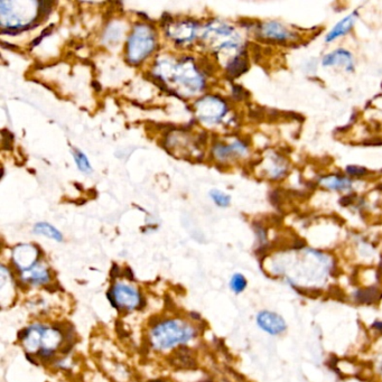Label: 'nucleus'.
I'll return each mask as SVG.
<instances>
[{
	"label": "nucleus",
	"mask_w": 382,
	"mask_h": 382,
	"mask_svg": "<svg viewBox=\"0 0 382 382\" xmlns=\"http://www.w3.org/2000/svg\"><path fill=\"white\" fill-rule=\"evenodd\" d=\"M73 157H75V164H77V168H79L82 173L89 174L92 172L90 162H89L88 158H87L86 155L83 154L82 151H77V149H73Z\"/></svg>",
	"instance_id": "obj_15"
},
{
	"label": "nucleus",
	"mask_w": 382,
	"mask_h": 382,
	"mask_svg": "<svg viewBox=\"0 0 382 382\" xmlns=\"http://www.w3.org/2000/svg\"><path fill=\"white\" fill-rule=\"evenodd\" d=\"M370 329H371L372 332L377 334L378 338H382V319L374 321V322L372 323L371 326H370Z\"/></svg>",
	"instance_id": "obj_19"
},
{
	"label": "nucleus",
	"mask_w": 382,
	"mask_h": 382,
	"mask_svg": "<svg viewBox=\"0 0 382 382\" xmlns=\"http://www.w3.org/2000/svg\"><path fill=\"white\" fill-rule=\"evenodd\" d=\"M262 32L264 37L272 39V41L285 42L293 37L292 33L288 32L287 28L276 22L266 23L262 27Z\"/></svg>",
	"instance_id": "obj_7"
},
{
	"label": "nucleus",
	"mask_w": 382,
	"mask_h": 382,
	"mask_svg": "<svg viewBox=\"0 0 382 382\" xmlns=\"http://www.w3.org/2000/svg\"><path fill=\"white\" fill-rule=\"evenodd\" d=\"M323 65H342L348 70L353 69V58L351 53L345 50H336L327 54L322 61Z\"/></svg>",
	"instance_id": "obj_8"
},
{
	"label": "nucleus",
	"mask_w": 382,
	"mask_h": 382,
	"mask_svg": "<svg viewBox=\"0 0 382 382\" xmlns=\"http://www.w3.org/2000/svg\"><path fill=\"white\" fill-rule=\"evenodd\" d=\"M248 70L247 58L243 56H236L228 65V73L232 77H240Z\"/></svg>",
	"instance_id": "obj_12"
},
{
	"label": "nucleus",
	"mask_w": 382,
	"mask_h": 382,
	"mask_svg": "<svg viewBox=\"0 0 382 382\" xmlns=\"http://www.w3.org/2000/svg\"><path fill=\"white\" fill-rule=\"evenodd\" d=\"M51 281L50 272L41 265H36L27 272H20V281L30 286L45 285Z\"/></svg>",
	"instance_id": "obj_5"
},
{
	"label": "nucleus",
	"mask_w": 382,
	"mask_h": 382,
	"mask_svg": "<svg viewBox=\"0 0 382 382\" xmlns=\"http://www.w3.org/2000/svg\"><path fill=\"white\" fill-rule=\"evenodd\" d=\"M1 137H3V141H1V148L4 151H11L13 148V143H14V135L11 134L9 130H1Z\"/></svg>",
	"instance_id": "obj_17"
},
{
	"label": "nucleus",
	"mask_w": 382,
	"mask_h": 382,
	"mask_svg": "<svg viewBox=\"0 0 382 382\" xmlns=\"http://www.w3.org/2000/svg\"><path fill=\"white\" fill-rule=\"evenodd\" d=\"M370 367H371L374 381L382 382V350L372 355Z\"/></svg>",
	"instance_id": "obj_14"
},
{
	"label": "nucleus",
	"mask_w": 382,
	"mask_h": 382,
	"mask_svg": "<svg viewBox=\"0 0 382 382\" xmlns=\"http://www.w3.org/2000/svg\"><path fill=\"white\" fill-rule=\"evenodd\" d=\"M382 293L376 286H364L362 288L357 289L353 293V300L355 303L363 304V305H372L381 300Z\"/></svg>",
	"instance_id": "obj_6"
},
{
	"label": "nucleus",
	"mask_w": 382,
	"mask_h": 382,
	"mask_svg": "<svg viewBox=\"0 0 382 382\" xmlns=\"http://www.w3.org/2000/svg\"><path fill=\"white\" fill-rule=\"evenodd\" d=\"M266 267L269 275L303 294L324 292L336 272L330 255L303 247L278 253Z\"/></svg>",
	"instance_id": "obj_1"
},
{
	"label": "nucleus",
	"mask_w": 382,
	"mask_h": 382,
	"mask_svg": "<svg viewBox=\"0 0 382 382\" xmlns=\"http://www.w3.org/2000/svg\"><path fill=\"white\" fill-rule=\"evenodd\" d=\"M34 234H42V236H47L50 239L56 240V241H63V236L58 231V229L51 226L50 223L39 222L34 226Z\"/></svg>",
	"instance_id": "obj_11"
},
{
	"label": "nucleus",
	"mask_w": 382,
	"mask_h": 382,
	"mask_svg": "<svg viewBox=\"0 0 382 382\" xmlns=\"http://www.w3.org/2000/svg\"><path fill=\"white\" fill-rule=\"evenodd\" d=\"M107 296L113 307L119 311H134L143 306L141 294L135 287L130 286L128 284H115L113 288L108 292Z\"/></svg>",
	"instance_id": "obj_3"
},
{
	"label": "nucleus",
	"mask_w": 382,
	"mask_h": 382,
	"mask_svg": "<svg viewBox=\"0 0 382 382\" xmlns=\"http://www.w3.org/2000/svg\"><path fill=\"white\" fill-rule=\"evenodd\" d=\"M256 324L270 336H284L288 330V324L283 315L270 310H262L257 313Z\"/></svg>",
	"instance_id": "obj_4"
},
{
	"label": "nucleus",
	"mask_w": 382,
	"mask_h": 382,
	"mask_svg": "<svg viewBox=\"0 0 382 382\" xmlns=\"http://www.w3.org/2000/svg\"><path fill=\"white\" fill-rule=\"evenodd\" d=\"M149 382H164V381H162V380H151V381H149Z\"/></svg>",
	"instance_id": "obj_22"
},
{
	"label": "nucleus",
	"mask_w": 382,
	"mask_h": 382,
	"mask_svg": "<svg viewBox=\"0 0 382 382\" xmlns=\"http://www.w3.org/2000/svg\"><path fill=\"white\" fill-rule=\"evenodd\" d=\"M347 172L350 175H352V177H362V175L367 173L364 168L357 167V166H349L347 168Z\"/></svg>",
	"instance_id": "obj_18"
},
{
	"label": "nucleus",
	"mask_w": 382,
	"mask_h": 382,
	"mask_svg": "<svg viewBox=\"0 0 382 382\" xmlns=\"http://www.w3.org/2000/svg\"><path fill=\"white\" fill-rule=\"evenodd\" d=\"M357 13H352L349 16L345 17L341 22H338L334 27L332 28L330 33L327 34L325 41L333 42L334 39L341 37V36L345 35L349 33L350 30H352L353 25H355V20H357Z\"/></svg>",
	"instance_id": "obj_9"
},
{
	"label": "nucleus",
	"mask_w": 382,
	"mask_h": 382,
	"mask_svg": "<svg viewBox=\"0 0 382 382\" xmlns=\"http://www.w3.org/2000/svg\"><path fill=\"white\" fill-rule=\"evenodd\" d=\"M229 286H230V289H231L234 294H241V293L245 292L246 288L248 287L247 278L242 275V274L236 272V274L232 276L231 279H230Z\"/></svg>",
	"instance_id": "obj_13"
},
{
	"label": "nucleus",
	"mask_w": 382,
	"mask_h": 382,
	"mask_svg": "<svg viewBox=\"0 0 382 382\" xmlns=\"http://www.w3.org/2000/svg\"><path fill=\"white\" fill-rule=\"evenodd\" d=\"M247 92H246L245 89L241 88L240 86L234 87V98H236L238 100H241L245 98V96H247Z\"/></svg>",
	"instance_id": "obj_20"
},
{
	"label": "nucleus",
	"mask_w": 382,
	"mask_h": 382,
	"mask_svg": "<svg viewBox=\"0 0 382 382\" xmlns=\"http://www.w3.org/2000/svg\"><path fill=\"white\" fill-rule=\"evenodd\" d=\"M319 184L326 187L329 190L344 191L350 190L352 186V182L347 177L331 175V177H322L319 179Z\"/></svg>",
	"instance_id": "obj_10"
},
{
	"label": "nucleus",
	"mask_w": 382,
	"mask_h": 382,
	"mask_svg": "<svg viewBox=\"0 0 382 382\" xmlns=\"http://www.w3.org/2000/svg\"><path fill=\"white\" fill-rule=\"evenodd\" d=\"M92 86L94 87L96 91H101V86H100L99 83L96 82V81H94V82H92Z\"/></svg>",
	"instance_id": "obj_21"
},
{
	"label": "nucleus",
	"mask_w": 382,
	"mask_h": 382,
	"mask_svg": "<svg viewBox=\"0 0 382 382\" xmlns=\"http://www.w3.org/2000/svg\"><path fill=\"white\" fill-rule=\"evenodd\" d=\"M372 382H376V381H372Z\"/></svg>",
	"instance_id": "obj_23"
},
{
	"label": "nucleus",
	"mask_w": 382,
	"mask_h": 382,
	"mask_svg": "<svg viewBox=\"0 0 382 382\" xmlns=\"http://www.w3.org/2000/svg\"><path fill=\"white\" fill-rule=\"evenodd\" d=\"M196 331L192 325L177 319H166L151 327L149 342L158 351H165L186 343L196 338Z\"/></svg>",
	"instance_id": "obj_2"
},
{
	"label": "nucleus",
	"mask_w": 382,
	"mask_h": 382,
	"mask_svg": "<svg viewBox=\"0 0 382 382\" xmlns=\"http://www.w3.org/2000/svg\"><path fill=\"white\" fill-rule=\"evenodd\" d=\"M210 196H211L212 201L215 202L220 208H227L230 204V201H231L230 196H227V194L221 192V191L212 190L210 192Z\"/></svg>",
	"instance_id": "obj_16"
}]
</instances>
